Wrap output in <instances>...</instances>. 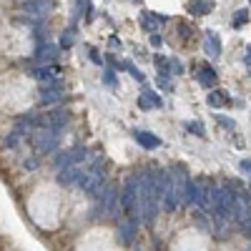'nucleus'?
<instances>
[{"label": "nucleus", "instance_id": "obj_1", "mask_svg": "<svg viewBox=\"0 0 251 251\" xmlns=\"http://www.w3.org/2000/svg\"><path fill=\"white\" fill-rule=\"evenodd\" d=\"M93 216H108V219H121V191L118 186L106 183L103 191L96 196V208H93Z\"/></svg>", "mask_w": 251, "mask_h": 251}, {"label": "nucleus", "instance_id": "obj_2", "mask_svg": "<svg viewBox=\"0 0 251 251\" xmlns=\"http://www.w3.org/2000/svg\"><path fill=\"white\" fill-rule=\"evenodd\" d=\"M121 214L131 221L141 224V208H138V174H131L121 188Z\"/></svg>", "mask_w": 251, "mask_h": 251}, {"label": "nucleus", "instance_id": "obj_3", "mask_svg": "<svg viewBox=\"0 0 251 251\" xmlns=\"http://www.w3.org/2000/svg\"><path fill=\"white\" fill-rule=\"evenodd\" d=\"M30 141H33V149L38 153L48 156V153L58 151V146H60V131L58 128H48V126H38V128L33 131V136H30Z\"/></svg>", "mask_w": 251, "mask_h": 251}, {"label": "nucleus", "instance_id": "obj_4", "mask_svg": "<svg viewBox=\"0 0 251 251\" xmlns=\"http://www.w3.org/2000/svg\"><path fill=\"white\" fill-rule=\"evenodd\" d=\"M60 46H55V43H38L35 46V53H33V60H35V66L38 63H53V60H58L60 58Z\"/></svg>", "mask_w": 251, "mask_h": 251}, {"label": "nucleus", "instance_id": "obj_5", "mask_svg": "<svg viewBox=\"0 0 251 251\" xmlns=\"http://www.w3.org/2000/svg\"><path fill=\"white\" fill-rule=\"evenodd\" d=\"M194 78L199 80V86L211 88V86H216L219 73H216V68H214V66H208V63H199V66L194 68Z\"/></svg>", "mask_w": 251, "mask_h": 251}, {"label": "nucleus", "instance_id": "obj_6", "mask_svg": "<svg viewBox=\"0 0 251 251\" xmlns=\"http://www.w3.org/2000/svg\"><path fill=\"white\" fill-rule=\"evenodd\" d=\"M68 123H71V111H66V108H55V111H50V113L43 116V126H48V128L63 131Z\"/></svg>", "mask_w": 251, "mask_h": 251}, {"label": "nucleus", "instance_id": "obj_7", "mask_svg": "<svg viewBox=\"0 0 251 251\" xmlns=\"http://www.w3.org/2000/svg\"><path fill=\"white\" fill-rule=\"evenodd\" d=\"M20 8H23V13H28V15L38 18V20H43L50 13V3H48V0H25Z\"/></svg>", "mask_w": 251, "mask_h": 251}, {"label": "nucleus", "instance_id": "obj_8", "mask_svg": "<svg viewBox=\"0 0 251 251\" xmlns=\"http://www.w3.org/2000/svg\"><path fill=\"white\" fill-rule=\"evenodd\" d=\"M221 38H219V33H214V30H206V35H203V50H206V55L208 58H219L221 55Z\"/></svg>", "mask_w": 251, "mask_h": 251}, {"label": "nucleus", "instance_id": "obj_9", "mask_svg": "<svg viewBox=\"0 0 251 251\" xmlns=\"http://www.w3.org/2000/svg\"><path fill=\"white\" fill-rule=\"evenodd\" d=\"M133 138H136V143L138 146H143L146 151H153V149H158L161 146V138L156 136V133H151V131H133Z\"/></svg>", "mask_w": 251, "mask_h": 251}, {"label": "nucleus", "instance_id": "obj_10", "mask_svg": "<svg viewBox=\"0 0 251 251\" xmlns=\"http://www.w3.org/2000/svg\"><path fill=\"white\" fill-rule=\"evenodd\" d=\"M58 75V66H50V63H38V66L30 71V78L46 83V80H53Z\"/></svg>", "mask_w": 251, "mask_h": 251}, {"label": "nucleus", "instance_id": "obj_11", "mask_svg": "<svg viewBox=\"0 0 251 251\" xmlns=\"http://www.w3.org/2000/svg\"><path fill=\"white\" fill-rule=\"evenodd\" d=\"M138 221H131V219H123L121 224H118V236H121V241L123 244H133V236H136V231H138Z\"/></svg>", "mask_w": 251, "mask_h": 251}, {"label": "nucleus", "instance_id": "obj_12", "mask_svg": "<svg viewBox=\"0 0 251 251\" xmlns=\"http://www.w3.org/2000/svg\"><path fill=\"white\" fill-rule=\"evenodd\" d=\"M166 20H169V18L161 15V13H149V10L141 13V25H143L146 30H151V33H153L161 23H166Z\"/></svg>", "mask_w": 251, "mask_h": 251}, {"label": "nucleus", "instance_id": "obj_13", "mask_svg": "<svg viewBox=\"0 0 251 251\" xmlns=\"http://www.w3.org/2000/svg\"><path fill=\"white\" fill-rule=\"evenodd\" d=\"M206 103L211 108H224V106H231V98H228L226 91H211L208 98H206Z\"/></svg>", "mask_w": 251, "mask_h": 251}, {"label": "nucleus", "instance_id": "obj_14", "mask_svg": "<svg viewBox=\"0 0 251 251\" xmlns=\"http://www.w3.org/2000/svg\"><path fill=\"white\" fill-rule=\"evenodd\" d=\"M186 10L191 15H208L211 13V3H208V0H188Z\"/></svg>", "mask_w": 251, "mask_h": 251}, {"label": "nucleus", "instance_id": "obj_15", "mask_svg": "<svg viewBox=\"0 0 251 251\" xmlns=\"http://www.w3.org/2000/svg\"><path fill=\"white\" fill-rule=\"evenodd\" d=\"M75 40H78V28L75 25H68L66 30H63V35H60V48L63 50H68V48H73L75 46Z\"/></svg>", "mask_w": 251, "mask_h": 251}, {"label": "nucleus", "instance_id": "obj_16", "mask_svg": "<svg viewBox=\"0 0 251 251\" xmlns=\"http://www.w3.org/2000/svg\"><path fill=\"white\" fill-rule=\"evenodd\" d=\"M88 158V149H86V146H73V149L68 151V163L71 166H78V163H83V161H86Z\"/></svg>", "mask_w": 251, "mask_h": 251}, {"label": "nucleus", "instance_id": "obj_17", "mask_svg": "<svg viewBox=\"0 0 251 251\" xmlns=\"http://www.w3.org/2000/svg\"><path fill=\"white\" fill-rule=\"evenodd\" d=\"M141 96H143L146 100H149L153 108H158L161 103H163V100H161V96H158V91H153V88H149V86H143V93H141Z\"/></svg>", "mask_w": 251, "mask_h": 251}, {"label": "nucleus", "instance_id": "obj_18", "mask_svg": "<svg viewBox=\"0 0 251 251\" xmlns=\"http://www.w3.org/2000/svg\"><path fill=\"white\" fill-rule=\"evenodd\" d=\"M216 123L221 126V128H226V131H239V126H236V121H231L228 116H216Z\"/></svg>", "mask_w": 251, "mask_h": 251}, {"label": "nucleus", "instance_id": "obj_19", "mask_svg": "<svg viewBox=\"0 0 251 251\" xmlns=\"http://www.w3.org/2000/svg\"><path fill=\"white\" fill-rule=\"evenodd\" d=\"M186 131H188V133H196V136H201V138H206V128H203V123H199V121H188V123H186Z\"/></svg>", "mask_w": 251, "mask_h": 251}, {"label": "nucleus", "instance_id": "obj_20", "mask_svg": "<svg viewBox=\"0 0 251 251\" xmlns=\"http://www.w3.org/2000/svg\"><path fill=\"white\" fill-rule=\"evenodd\" d=\"M53 166H55L58 171H60V169H66V166H71V163H68V151L55 153V156H53Z\"/></svg>", "mask_w": 251, "mask_h": 251}, {"label": "nucleus", "instance_id": "obj_21", "mask_svg": "<svg viewBox=\"0 0 251 251\" xmlns=\"http://www.w3.org/2000/svg\"><path fill=\"white\" fill-rule=\"evenodd\" d=\"M103 83H106L108 88H118V75H116L113 68H108L106 73H103Z\"/></svg>", "mask_w": 251, "mask_h": 251}, {"label": "nucleus", "instance_id": "obj_22", "mask_svg": "<svg viewBox=\"0 0 251 251\" xmlns=\"http://www.w3.org/2000/svg\"><path fill=\"white\" fill-rule=\"evenodd\" d=\"M246 20H249V10H246V8L236 10V13H234V28H241Z\"/></svg>", "mask_w": 251, "mask_h": 251}, {"label": "nucleus", "instance_id": "obj_23", "mask_svg": "<svg viewBox=\"0 0 251 251\" xmlns=\"http://www.w3.org/2000/svg\"><path fill=\"white\" fill-rule=\"evenodd\" d=\"M20 141H23V136H20L18 131H13V133H8V138H5V146H8V149H18V146H20Z\"/></svg>", "mask_w": 251, "mask_h": 251}, {"label": "nucleus", "instance_id": "obj_24", "mask_svg": "<svg viewBox=\"0 0 251 251\" xmlns=\"http://www.w3.org/2000/svg\"><path fill=\"white\" fill-rule=\"evenodd\" d=\"M169 71H171V75H181L183 73V63L178 58H171L169 60Z\"/></svg>", "mask_w": 251, "mask_h": 251}, {"label": "nucleus", "instance_id": "obj_25", "mask_svg": "<svg viewBox=\"0 0 251 251\" xmlns=\"http://www.w3.org/2000/svg\"><path fill=\"white\" fill-rule=\"evenodd\" d=\"M88 58H91V63H96V66H103V55H100L96 48H91V50H88Z\"/></svg>", "mask_w": 251, "mask_h": 251}, {"label": "nucleus", "instance_id": "obj_26", "mask_svg": "<svg viewBox=\"0 0 251 251\" xmlns=\"http://www.w3.org/2000/svg\"><path fill=\"white\" fill-rule=\"evenodd\" d=\"M158 88L171 91V78H169V75H158Z\"/></svg>", "mask_w": 251, "mask_h": 251}, {"label": "nucleus", "instance_id": "obj_27", "mask_svg": "<svg viewBox=\"0 0 251 251\" xmlns=\"http://www.w3.org/2000/svg\"><path fill=\"white\" fill-rule=\"evenodd\" d=\"M128 73L133 75V80H138V83H146V75H143L138 68H133V66H131V68H128Z\"/></svg>", "mask_w": 251, "mask_h": 251}, {"label": "nucleus", "instance_id": "obj_28", "mask_svg": "<svg viewBox=\"0 0 251 251\" xmlns=\"http://www.w3.org/2000/svg\"><path fill=\"white\" fill-rule=\"evenodd\" d=\"M161 43H163V38H161V35L153 30V33H151V46H153V48H158Z\"/></svg>", "mask_w": 251, "mask_h": 251}, {"label": "nucleus", "instance_id": "obj_29", "mask_svg": "<svg viewBox=\"0 0 251 251\" xmlns=\"http://www.w3.org/2000/svg\"><path fill=\"white\" fill-rule=\"evenodd\" d=\"M38 166H40V161H38V158H28V161H25V169H28V171L38 169Z\"/></svg>", "mask_w": 251, "mask_h": 251}, {"label": "nucleus", "instance_id": "obj_30", "mask_svg": "<svg viewBox=\"0 0 251 251\" xmlns=\"http://www.w3.org/2000/svg\"><path fill=\"white\" fill-rule=\"evenodd\" d=\"M241 171L251 174V161H249V158H244V161H241Z\"/></svg>", "mask_w": 251, "mask_h": 251}, {"label": "nucleus", "instance_id": "obj_31", "mask_svg": "<svg viewBox=\"0 0 251 251\" xmlns=\"http://www.w3.org/2000/svg\"><path fill=\"white\" fill-rule=\"evenodd\" d=\"M136 251H138V249H136Z\"/></svg>", "mask_w": 251, "mask_h": 251}]
</instances>
